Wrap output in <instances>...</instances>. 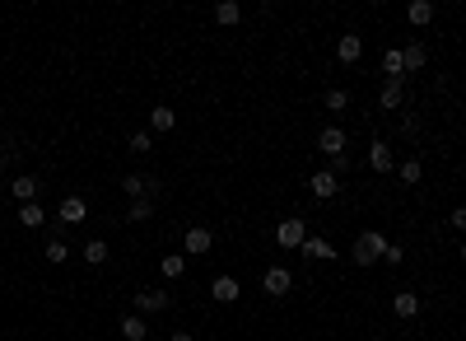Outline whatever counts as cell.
<instances>
[{
    "mask_svg": "<svg viewBox=\"0 0 466 341\" xmlns=\"http://www.w3.org/2000/svg\"><path fill=\"white\" fill-rule=\"evenodd\" d=\"M308 192L317 196V201H331L336 192H341V178H336V173H308Z\"/></svg>",
    "mask_w": 466,
    "mask_h": 341,
    "instance_id": "6",
    "label": "cell"
},
{
    "mask_svg": "<svg viewBox=\"0 0 466 341\" xmlns=\"http://www.w3.org/2000/svg\"><path fill=\"white\" fill-rule=\"evenodd\" d=\"M401 57H406V70H420L424 61H429V52H424L420 43H411V47H401Z\"/></svg>",
    "mask_w": 466,
    "mask_h": 341,
    "instance_id": "29",
    "label": "cell"
},
{
    "mask_svg": "<svg viewBox=\"0 0 466 341\" xmlns=\"http://www.w3.org/2000/svg\"><path fill=\"white\" fill-rule=\"evenodd\" d=\"M66 257H70V243L66 239H52V243H47V262H52V267H61Z\"/></svg>",
    "mask_w": 466,
    "mask_h": 341,
    "instance_id": "30",
    "label": "cell"
},
{
    "mask_svg": "<svg viewBox=\"0 0 466 341\" xmlns=\"http://www.w3.org/2000/svg\"><path fill=\"white\" fill-rule=\"evenodd\" d=\"M382 252H387V239L377 229H364L355 239V248H350V257H355V267H373V262H382Z\"/></svg>",
    "mask_w": 466,
    "mask_h": 341,
    "instance_id": "1",
    "label": "cell"
},
{
    "mask_svg": "<svg viewBox=\"0 0 466 341\" xmlns=\"http://www.w3.org/2000/svg\"><path fill=\"white\" fill-rule=\"evenodd\" d=\"M210 248H215V234L205 225H191L187 234H182V257H205Z\"/></svg>",
    "mask_w": 466,
    "mask_h": 341,
    "instance_id": "3",
    "label": "cell"
},
{
    "mask_svg": "<svg viewBox=\"0 0 466 341\" xmlns=\"http://www.w3.org/2000/svg\"><path fill=\"white\" fill-rule=\"evenodd\" d=\"M401 131H406V136H415V131H420V117L406 113V117H401Z\"/></svg>",
    "mask_w": 466,
    "mask_h": 341,
    "instance_id": "34",
    "label": "cell"
},
{
    "mask_svg": "<svg viewBox=\"0 0 466 341\" xmlns=\"http://www.w3.org/2000/svg\"><path fill=\"white\" fill-rule=\"evenodd\" d=\"M122 192L131 196V201H140V196H149V187H144L140 173H122Z\"/></svg>",
    "mask_w": 466,
    "mask_h": 341,
    "instance_id": "25",
    "label": "cell"
},
{
    "mask_svg": "<svg viewBox=\"0 0 466 341\" xmlns=\"http://www.w3.org/2000/svg\"><path fill=\"white\" fill-rule=\"evenodd\" d=\"M238 295H243V285L233 281V276H215V281H210V299H215V304H238Z\"/></svg>",
    "mask_w": 466,
    "mask_h": 341,
    "instance_id": "9",
    "label": "cell"
},
{
    "mask_svg": "<svg viewBox=\"0 0 466 341\" xmlns=\"http://www.w3.org/2000/svg\"><path fill=\"white\" fill-rule=\"evenodd\" d=\"M149 337V323L140 318V313H126L122 318V341H144Z\"/></svg>",
    "mask_w": 466,
    "mask_h": 341,
    "instance_id": "18",
    "label": "cell"
},
{
    "mask_svg": "<svg viewBox=\"0 0 466 341\" xmlns=\"http://www.w3.org/2000/svg\"><path fill=\"white\" fill-rule=\"evenodd\" d=\"M10 196H14L19 206H28V201L38 196V178H33V173H19V178H10Z\"/></svg>",
    "mask_w": 466,
    "mask_h": 341,
    "instance_id": "11",
    "label": "cell"
},
{
    "mask_svg": "<svg viewBox=\"0 0 466 341\" xmlns=\"http://www.w3.org/2000/svg\"><path fill=\"white\" fill-rule=\"evenodd\" d=\"M56 216H61V225H84V216H89V201H84L79 192H70V196H61Z\"/></svg>",
    "mask_w": 466,
    "mask_h": 341,
    "instance_id": "4",
    "label": "cell"
},
{
    "mask_svg": "<svg viewBox=\"0 0 466 341\" xmlns=\"http://www.w3.org/2000/svg\"><path fill=\"white\" fill-rule=\"evenodd\" d=\"M168 341H196V337H191V332H173V337H168Z\"/></svg>",
    "mask_w": 466,
    "mask_h": 341,
    "instance_id": "35",
    "label": "cell"
},
{
    "mask_svg": "<svg viewBox=\"0 0 466 341\" xmlns=\"http://www.w3.org/2000/svg\"><path fill=\"white\" fill-rule=\"evenodd\" d=\"M448 220H453V229H457V234H462V239H466V206H457V211H453V216H448Z\"/></svg>",
    "mask_w": 466,
    "mask_h": 341,
    "instance_id": "33",
    "label": "cell"
},
{
    "mask_svg": "<svg viewBox=\"0 0 466 341\" xmlns=\"http://www.w3.org/2000/svg\"><path fill=\"white\" fill-rule=\"evenodd\" d=\"M126 145H131V155H149V150H154V131H149V126H144V131H131Z\"/></svg>",
    "mask_w": 466,
    "mask_h": 341,
    "instance_id": "24",
    "label": "cell"
},
{
    "mask_svg": "<svg viewBox=\"0 0 466 341\" xmlns=\"http://www.w3.org/2000/svg\"><path fill=\"white\" fill-rule=\"evenodd\" d=\"M173 304V299H168V290H135V313H164V308Z\"/></svg>",
    "mask_w": 466,
    "mask_h": 341,
    "instance_id": "7",
    "label": "cell"
},
{
    "mask_svg": "<svg viewBox=\"0 0 466 341\" xmlns=\"http://www.w3.org/2000/svg\"><path fill=\"white\" fill-rule=\"evenodd\" d=\"M238 19H243V10H238V0H220V5H215V23H224V28H233Z\"/></svg>",
    "mask_w": 466,
    "mask_h": 341,
    "instance_id": "19",
    "label": "cell"
},
{
    "mask_svg": "<svg viewBox=\"0 0 466 341\" xmlns=\"http://www.w3.org/2000/svg\"><path fill=\"white\" fill-rule=\"evenodd\" d=\"M0 75H5V66H0Z\"/></svg>",
    "mask_w": 466,
    "mask_h": 341,
    "instance_id": "37",
    "label": "cell"
},
{
    "mask_svg": "<svg viewBox=\"0 0 466 341\" xmlns=\"http://www.w3.org/2000/svg\"><path fill=\"white\" fill-rule=\"evenodd\" d=\"M303 252H308V257H317V262H336V243H331V239H322V234H308Z\"/></svg>",
    "mask_w": 466,
    "mask_h": 341,
    "instance_id": "14",
    "label": "cell"
},
{
    "mask_svg": "<svg viewBox=\"0 0 466 341\" xmlns=\"http://www.w3.org/2000/svg\"><path fill=\"white\" fill-rule=\"evenodd\" d=\"M275 243H280V248H294V252H303V243H308V225H303L299 216L280 220V225H275Z\"/></svg>",
    "mask_w": 466,
    "mask_h": 341,
    "instance_id": "2",
    "label": "cell"
},
{
    "mask_svg": "<svg viewBox=\"0 0 466 341\" xmlns=\"http://www.w3.org/2000/svg\"><path fill=\"white\" fill-rule=\"evenodd\" d=\"M317 145H322V155L336 160V155H345V131H341V126H326L322 136H317Z\"/></svg>",
    "mask_w": 466,
    "mask_h": 341,
    "instance_id": "16",
    "label": "cell"
},
{
    "mask_svg": "<svg viewBox=\"0 0 466 341\" xmlns=\"http://www.w3.org/2000/svg\"><path fill=\"white\" fill-rule=\"evenodd\" d=\"M173 126H178V113H173L168 103H154V113H149V131L164 136V131H173Z\"/></svg>",
    "mask_w": 466,
    "mask_h": 341,
    "instance_id": "12",
    "label": "cell"
},
{
    "mask_svg": "<svg viewBox=\"0 0 466 341\" xmlns=\"http://www.w3.org/2000/svg\"><path fill=\"white\" fill-rule=\"evenodd\" d=\"M19 220H23V229H42L47 225V211L38 201H28V206H19Z\"/></svg>",
    "mask_w": 466,
    "mask_h": 341,
    "instance_id": "21",
    "label": "cell"
},
{
    "mask_svg": "<svg viewBox=\"0 0 466 341\" xmlns=\"http://www.w3.org/2000/svg\"><path fill=\"white\" fill-rule=\"evenodd\" d=\"M397 178L406 182V187H420V178H424L420 160H401V164H397Z\"/></svg>",
    "mask_w": 466,
    "mask_h": 341,
    "instance_id": "23",
    "label": "cell"
},
{
    "mask_svg": "<svg viewBox=\"0 0 466 341\" xmlns=\"http://www.w3.org/2000/svg\"><path fill=\"white\" fill-rule=\"evenodd\" d=\"M149 216H154V196H140V201H131V211H126V220H135V225H144Z\"/></svg>",
    "mask_w": 466,
    "mask_h": 341,
    "instance_id": "27",
    "label": "cell"
},
{
    "mask_svg": "<svg viewBox=\"0 0 466 341\" xmlns=\"http://www.w3.org/2000/svg\"><path fill=\"white\" fill-rule=\"evenodd\" d=\"M359 57H364V38H359V33H341V43H336V61H341V66H355Z\"/></svg>",
    "mask_w": 466,
    "mask_h": 341,
    "instance_id": "8",
    "label": "cell"
},
{
    "mask_svg": "<svg viewBox=\"0 0 466 341\" xmlns=\"http://www.w3.org/2000/svg\"><path fill=\"white\" fill-rule=\"evenodd\" d=\"M462 262H466V239H462Z\"/></svg>",
    "mask_w": 466,
    "mask_h": 341,
    "instance_id": "36",
    "label": "cell"
},
{
    "mask_svg": "<svg viewBox=\"0 0 466 341\" xmlns=\"http://www.w3.org/2000/svg\"><path fill=\"white\" fill-rule=\"evenodd\" d=\"M108 243H103V239H89V243H84V262H89V267H103V262H108Z\"/></svg>",
    "mask_w": 466,
    "mask_h": 341,
    "instance_id": "26",
    "label": "cell"
},
{
    "mask_svg": "<svg viewBox=\"0 0 466 341\" xmlns=\"http://www.w3.org/2000/svg\"><path fill=\"white\" fill-rule=\"evenodd\" d=\"M382 262H387V267H401V262H406V248H397V243H387V252H382Z\"/></svg>",
    "mask_w": 466,
    "mask_h": 341,
    "instance_id": "32",
    "label": "cell"
},
{
    "mask_svg": "<svg viewBox=\"0 0 466 341\" xmlns=\"http://www.w3.org/2000/svg\"><path fill=\"white\" fill-rule=\"evenodd\" d=\"M322 103H326V113L341 117L345 108H350V94H345V89H326V94H322Z\"/></svg>",
    "mask_w": 466,
    "mask_h": 341,
    "instance_id": "28",
    "label": "cell"
},
{
    "mask_svg": "<svg viewBox=\"0 0 466 341\" xmlns=\"http://www.w3.org/2000/svg\"><path fill=\"white\" fill-rule=\"evenodd\" d=\"M261 290H266V299H285L289 290H294V276H289L285 267H271V272L261 276Z\"/></svg>",
    "mask_w": 466,
    "mask_h": 341,
    "instance_id": "5",
    "label": "cell"
},
{
    "mask_svg": "<svg viewBox=\"0 0 466 341\" xmlns=\"http://www.w3.org/2000/svg\"><path fill=\"white\" fill-rule=\"evenodd\" d=\"M182 272H187V257H182V252H164V257H159V276H164V281H182Z\"/></svg>",
    "mask_w": 466,
    "mask_h": 341,
    "instance_id": "15",
    "label": "cell"
},
{
    "mask_svg": "<svg viewBox=\"0 0 466 341\" xmlns=\"http://www.w3.org/2000/svg\"><path fill=\"white\" fill-rule=\"evenodd\" d=\"M382 75H387V80H401V75H406V57H401V47H387V52H382Z\"/></svg>",
    "mask_w": 466,
    "mask_h": 341,
    "instance_id": "17",
    "label": "cell"
},
{
    "mask_svg": "<svg viewBox=\"0 0 466 341\" xmlns=\"http://www.w3.org/2000/svg\"><path fill=\"white\" fill-rule=\"evenodd\" d=\"M326 173H336V178L345 182V173H350V155H336V160L326 164Z\"/></svg>",
    "mask_w": 466,
    "mask_h": 341,
    "instance_id": "31",
    "label": "cell"
},
{
    "mask_svg": "<svg viewBox=\"0 0 466 341\" xmlns=\"http://www.w3.org/2000/svg\"><path fill=\"white\" fill-rule=\"evenodd\" d=\"M368 169L373 173H397V160H392L387 140H373V145H368Z\"/></svg>",
    "mask_w": 466,
    "mask_h": 341,
    "instance_id": "10",
    "label": "cell"
},
{
    "mask_svg": "<svg viewBox=\"0 0 466 341\" xmlns=\"http://www.w3.org/2000/svg\"><path fill=\"white\" fill-rule=\"evenodd\" d=\"M401 99H406V94H401V80H387V84H382V94H377V103H382L387 113H397Z\"/></svg>",
    "mask_w": 466,
    "mask_h": 341,
    "instance_id": "22",
    "label": "cell"
},
{
    "mask_svg": "<svg viewBox=\"0 0 466 341\" xmlns=\"http://www.w3.org/2000/svg\"><path fill=\"white\" fill-rule=\"evenodd\" d=\"M406 19H411L415 28H424V23L433 19V5H429V0H411V5H406Z\"/></svg>",
    "mask_w": 466,
    "mask_h": 341,
    "instance_id": "20",
    "label": "cell"
},
{
    "mask_svg": "<svg viewBox=\"0 0 466 341\" xmlns=\"http://www.w3.org/2000/svg\"><path fill=\"white\" fill-rule=\"evenodd\" d=\"M392 313H397V318H420V295H415V290H401V295L392 299Z\"/></svg>",
    "mask_w": 466,
    "mask_h": 341,
    "instance_id": "13",
    "label": "cell"
}]
</instances>
